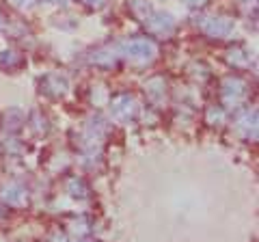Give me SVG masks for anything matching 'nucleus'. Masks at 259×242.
Segmentation results:
<instances>
[{"label":"nucleus","mask_w":259,"mask_h":242,"mask_svg":"<svg viewBox=\"0 0 259 242\" xmlns=\"http://www.w3.org/2000/svg\"><path fill=\"white\" fill-rule=\"evenodd\" d=\"M188 5H192V7H199V5H205L207 0H186Z\"/></svg>","instance_id":"f257e3e1"},{"label":"nucleus","mask_w":259,"mask_h":242,"mask_svg":"<svg viewBox=\"0 0 259 242\" xmlns=\"http://www.w3.org/2000/svg\"><path fill=\"white\" fill-rule=\"evenodd\" d=\"M82 3H87V5H91V7H100L104 0H82Z\"/></svg>","instance_id":"f03ea898"},{"label":"nucleus","mask_w":259,"mask_h":242,"mask_svg":"<svg viewBox=\"0 0 259 242\" xmlns=\"http://www.w3.org/2000/svg\"><path fill=\"white\" fill-rule=\"evenodd\" d=\"M11 3H15V5H20V3H24V0H11Z\"/></svg>","instance_id":"7ed1b4c3"}]
</instances>
